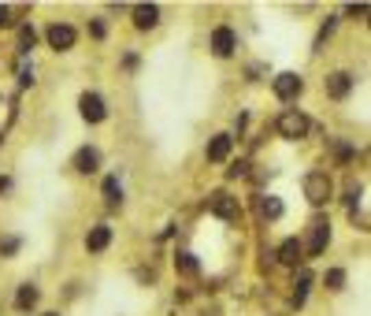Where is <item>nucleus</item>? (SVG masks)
Listing matches in <instances>:
<instances>
[{"label": "nucleus", "mask_w": 371, "mask_h": 316, "mask_svg": "<svg viewBox=\"0 0 371 316\" xmlns=\"http://www.w3.org/2000/svg\"><path fill=\"white\" fill-rule=\"evenodd\" d=\"M331 194H334V183H331L327 171H309V175H304V197H309L312 205H327Z\"/></svg>", "instance_id": "1"}, {"label": "nucleus", "mask_w": 371, "mask_h": 316, "mask_svg": "<svg viewBox=\"0 0 371 316\" xmlns=\"http://www.w3.org/2000/svg\"><path fill=\"white\" fill-rule=\"evenodd\" d=\"M278 134H283V138H304V134H309V115L304 112H297V108H286L283 115H278Z\"/></svg>", "instance_id": "2"}, {"label": "nucleus", "mask_w": 371, "mask_h": 316, "mask_svg": "<svg viewBox=\"0 0 371 316\" xmlns=\"http://www.w3.org/2000/svg\"><path fill=\"white\" fill-rule=\"evenodd\" d=\"M45 38H49V45L56 52H67V49H75L78 34H75V26H71V23H52L49 30H45Z\"/></svg>", "instance_id": "3"}, {"label": "nucleus", "mask_w": 371, "mask_h": 316, "mask_svg": "<svg viewBox=\"0 0 371 316\" xmlns=\"http://www.w3.org/2000/svg\"><path fill=\"white\" fill-rule=\"evenodd\" d=\"M208 209L219 216V220H238V197H230L227 190H215V194L208 197Z\"/></svg>", "instance_id": "4"}, {"label": "nucleus", "mask_w": 371, "mask_h": 316, "mask_svg": "<svg viewBox=\"0 0 371 316\" xmlns=\"http://www.w3.org/2000/svg\"><path fill=\"white\" fill-rule=\"evenodd\" d=\"M301 89H304V82H301V75H294V71H283V75L275 78V97L278 101H294Z\"/></svg>", "instance_id": "5"}, {"label": "nucleus", "mask_w": 371, "mask_h": 316, "mask_svg": "<svg viewBox=\"0 0 371 316\" xmlns=\"http://www.w3.org/2000/svg\"><path fill=\"white\" fill-rule=\"evenodd\" d=\"M78 108H82V120L86 123H101L104 115H108L101 93H82V97H78Z\"/></svg>", "instance_id": "6"}, {"label": "nucleus", "mask_w": 371, "mask_h": 316, "mask_svg": "<svg viewBox=\"0 0 371 316\" xmlns=\"http://www.w3.org/2000/svg\"><path fill=\"white\" fill-rule=\"evenodd\" d=\"M234 49H238V34H234L230 26H215V34H212V52H215V56H230Z\"/></svg>", "instance_id": "7"}, {"label": "nucleus", "mask_w": 371, "mask_h": 316, "mask_svg": "<svg viewBox=\"0 0 371 316\" xmlns=\"http://www.w3.org/2000/svg\"><path fill=\"white\" fill-rule=\"evenodd\" d=\"M327 242H331V223L327 220H315L312 223V238H309V257H320L323 249H327Z\"/></svg>", "instance_id": "8"}, {"label": "nucleus", "mask_w": 371, "mask_h": 316, "mask_svg": "<svg viewBox=\"0 0 371 316\" xmlns=\"http://www.w3.org/2000/svg\"><path fill=\"white\" fill-rule=\"evenodd\" d=\"M349 89H352V75H349V71H334V75L327 78V93L334 97V101H346Z\"/></svg>", "instance_id": "9"}, {"label": "nucleus", "mask_w": 371, "mask_h": 316, "mask_svg": "<svg viewBox=\"0 0 371 316\" xmlns=\"http://www.w3.org/2000/svg\"><path fill=\"white\" fill-rule=\"evenodd\" d=\"M230 149H234L230 134H215V138L208 142V160H212V164H223V160L230 157Z\"/></svg>", "instance_id": "10"}, {"label": "nucleus", "mask_w": 371, "mask_h": 316, "mask_svg": "<svg viewBox=\"0 0 371 316\" xmlns=\"http://www.w3.org/2000/svg\"><path fill=\"white\" fill-rule=\"evenodd\" d=\"M108 242H112V227H108V223H97V227H89V234H86V249H89V253L108 249Z\"/></svg>", "instance_id": "11"}, {"label": "nucleus", "mask_w": 371, "mask_h": 316, "mask_svg": "<svg viewBox=\"0 0 371 316\" xmlns=\"http://www.w3.org/2000/svg\"><path fill=\"white\" fill-rule=\"evenodd\" d=\"M156 23H160V8L156 4H138L134 8V26H138V30H152Z\"/></svg>", "instance_id": "12"}, {"label": "nucleus", "mask_w": 371, "mask_h": 316, "mask_svg": "<svg viewBox=\"0 0 371 316\" xmlns=\"http://www.w3.org/2000/svg\"><path fill=\"white\" fill-rule=\"evenodd\" d=\"M283 264H301L304 260V242H297V238H286L283 246H278V253H275Z\"/></svg>", "instance_id": "13"}, {"label": "nucleus", "mask_w": 371, "mask_h": 316, "mask_svg": "<svg viewBox=\"0 0 371 316\" xmlns=\"http://www.w3.org/2000/svg\"><path fill=\"white\" fill-rule=\"evenodd\" d=\"M75 168L82 171V175H93L97 168H101V153H97L93 146H86V149H78L75 153Z\"/></svg>", "instance_id": "14"}, {"label": "nucleus", "mask_w": 371, "mask_h": 316, "mask_svg": "<svg viewBox=\"0 0 371 316\" xmlns=\"http://www.w3.org/2000/svg\"><path fill=\"white\" fill-rule=\"evenodd\" d=\"M294 286H297V291H294V305H304V297H309V286H312V272H304V268H301V272H297V279H294Z\"/></svg>", "instance_id": "15"}, {"label": "nucleus", "mask_w": 371, "mask_h": 316, "mask_svg": "<svg viewBox=\"0 0 371 316\" xmlns=\"http://www.w3.org/2000/svg\"><path fill=\"white\" fill-rule=\"evenodd\" d=\"M15 305H19V309H30V305H38V286H19V294H15Z\"/></svg>", "instance_id": "16"}, {"label": "nucleus", "mask_w": 371, "mask_h": 316, "mask_svg": "<svg viewBox=\"0 0 371 316\" xmlns=\"http://www.w3.org/2000/svg\"><path fill=\"white\" fill-rule=\"evenodd\" d=\"M104 197H108V205H119L123 201V186H119V179H115V175L104 179Z\"/></svg>", "instance_id": "17"}, {"label": "nucleus", "mask_w": 371, "mask_h": 316, "mask_svg": "<svg viewBox=\"0 0 371 316\" xmlns=\"http://www.w3.org/2000/svg\"><path fill=\"white\" fill-rule=\"evenodd\" d=\"M260 212H264L267 220H278V216H283V201H278V197H264V201H260Z\"/></svg>", "instance_id": "18"}, {"label": "nucleus", "mask_w": 371, "mask_h": 316, "mask_svg": "<svg viewBox=\"0 0 371 316\" xmlns=\"http://www.w3.org/2000/svg\"><path fill=\"white\" fill-rule=\"evenodd\" d=\"M175 268H178V272H186V275H193V272H197L193 253H178V257H175Z\"/></svg>", "instance_id": "19"}, {"label": "nucleus", "mask_w": 371, "mask_h": 316, "mask_svg": "<svg viewBox=\"0 0 371 316\" xmlns=\"http://www.w3.org/2000/svg\"><path fill=\"white\" fill-rule=\"evenodd\" d=\"M323 283H327L331 291H342V286H346V272H342V268H331V272L323 275Z\"/></svg>", "instance_id": "20"}, {"label": "nucleus", "mask_w": 371, "mask_h": 316, "mask_svg": "<svg viewBox=\"0 0 371 316\" xmlns=\"http://www.w3.org/2000/svg\"><path fill=\"white\" fill-rule=\"evenodd\" d=\"M34 41H38V34H34V26H23L19 30V52H30Z\"/></svg>", "instance_id": "21"}, {"label": "nucleus", "mask_w": 371, "mask_h": 316, "mask_svg": "<svg viewBox=\"0 0 371 316\" xmlns=\"http://www.w3.org/2000/svg\"><path fill=\"white\" fill-rule=\"evenodd\" d=\"M334 23H338V19H327V23H323V26H320V38H315V45H323V41H327V38H331V30H334Z\"/></svg>", "instance_id": "22"}, {"label": "nucleus", "mask_w": 371, "mask_h": 316, "mask_svg": "<svg viewBox=\"0 0 371 316\" xmlns=\"http://www.w3.org/2000/svg\"><path fill=\"white\" fill-rule=\"evenodd\" d=\"M89 34H93V38H104V34H108V26H104L101 19H93V23H89Z\"/></svg>", "instance_id": "23"}, {"label": "nucleus", "mask_w": 371, "mask_h": 316, "mask_svg": "<svg viewBox=\"0 0 371 316\" xmlns=\"http://www.w3.org/2000/svg\"><path fill=\"white\" fill-rule=\"evenodd\" d=\"M15 249H19V238H4V242H0V253H4V257H8V253H15Z\"/></svg>", "instance_id": "24"}, {"label": "nucleus", "mask_w": 371, "mask_h": 316, "mask_svg": "<svg viewBox=\"0 0 371 316\" xmlns=\"http://www.w3.org/2000/svg\"><path fill=\"white\" fill-rule=\"evenodd\" d=\"M349 15H352V19H357V15H368V4H352Z\"/></svg>", "instance_id": "25"}, {"label": "nucleus", "mask_w": 371, "mask_h": 316, "mask_svg": "<svg viewBox=\"0 0 371 316\" xmlns=\"http://www.w3.org/2000/svg\"><path fill=\"white\" fill-rule=\"evenodd\" d=\"M12 23V12H8V8H0V26H8Z\"/></svg>", "instance_id": "26"}, {"label": "nucleus", "mask_w": 371, "mask_h": 316, "mask_svg": "<svg viewBox=\"0 0 371 316\" xmlns=\"http://www.w3.org/2000/svg\"><path fill=\"white\" fill-rule=\"evenodd\" d=\"M45 316H56V313H45Z\"/></svg>", "instance_id": "27"}]
</instances>
